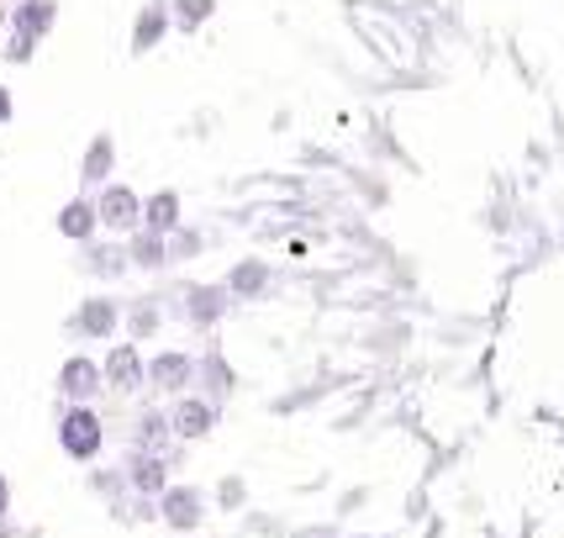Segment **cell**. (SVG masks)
I'll return each mask as SVG.
<instances>
[{
    "label": "cell",
    "mask_w": 564,
    "mask_h": 538,
    "mask_svg": "<svg viewBox=\"0 0 564 538\" xmlns=\"http://www.w3.org/2000/svg\"><path fill=\"white\" fill-rule=\"evenodd\" d=\"M53 433H58V449L69 454L74 465H96L106 454V417L96 407H85V401H64Z\"/></svg>",
    "instance_id": "1"
},
{
    "label": "cell",
    "mask_w": 564,
    "mask_h": 538,
    "mask_svg": "<svg viewBox=\"0 0 564 538\" xmlns=\"http://www.w3.org/2000/svg\"><path fill=\"white\" fill-rule=\"evenodd\" d=\"M232 312H238V301H232V291L221 280H191V286H180V295H174V318L191 322L196 333H217Z\"/></svg>",
    "instance_id": "2"
},
{
    "label": "cell",
    "mask_w": 564,
    "mask_h": 538,
    "mask_svg": "<svg viewBox=\"0 0 564 538\" xmlns=\"http://www.w3.org/2000/svg\"><path fill=\"white\" fill-rule=\"evenodd\" d=\"M122 318H127V301H117V295H85L79 306L69 312V322H64V333H69L74 343H117V333H122Z\"/></svg>",
    "instance_id": "3"
},
{
    "label": "cell",
    "mask_w": 564,
    "mask_h": 538,
    "mask_svg": "<svg viewBox=\"0 0 564 538\" xmlns=\"http://www.w3.org/2000/svg\"><path fill=\"white\" fill-rule=\"evenodd\" d=\"M58 26V0H17L11 11V37H6V58L11 64H32L37 43Z\"/></svg>",
    "instance_id": "4"
},
{
    "label": "cell",
    "mask_w": 564,
    "mask_h": 538,
    "mask_svg": "<svg viewBox=\"0 0 564 538\" xmlns=\"http://www.w3.org/2000/svg\"><path fill=\"white\" fill-rule=\"evenodd\" d=\"M100 369H106V396H122V401L148 396V354H143V343H132V338L106 343Z\"/></svg>",
    "instance_id": "5"
},
{
    "label": "cell",
    "mask_w": 564,
    "mask_h": 538,
    "mask_svg": "<svg viewBox=\"0 0 564 538\" xmlns=\"http://www.w3.org/2000/svg\"><path fill=\"white\" fill-rule=\"evenodd\" d=\"M196 391V354L191 348H159L148 354V396L174 401V396Z\"/></svg>",
    "instance_id": "6"
},
{
    "label": "cell",
    "mask_w": 564,
    "mask_h": 538,
    "mask_svg": "<svg viewBox=\"0 0 564 538\" xmlns=\"http://www.w3.org/2000/svg\"><path fill=\"white\" fill-rule=\"evenodd\" d=\"M206 513H212V502H206V491L196 481H174L164 496H159V523L170 528V534H200L206 528Z\"/></svg>",
    "instance_id": "7"
},
{
    "label": "cell",
    "mask_w": 564,
    "mask_h": 538,
    "mask_svg": "<svg viewBox=\"0 0 564 538\" xmlns=\"http://www.w3.org/2000/svg\"><path fill=\"white\" fill-rule=\"evenodd\" d=\"M96 206H100V233H106V238H132V233L143 227V196H138L132 185H122V180L100 185Z\"/></svg>",
    "instance_id": "8"
},
{
    "label": "cell",
    "mask_w": 564,
    "mask_h": 538,
    "mask_svg": "<svg viewBox=\"0 0 564 538\" xmlns=\"http://www.w3.org/2000/svg\"><path fill=\"white\" fill-rule=\"evenodd\" d=\"M122 481L132 496H164L174 486V454H148V449H127L122 454Z\"/></svg>",
    "instance_id": "9"
},
{
    "label": "cell",
    "mask_w": 564,
    "mask_h": 538,
    "mask_svg": "<svg viewBox=\"0 0 564 538\" xmlns=\"http://www.w3.org/2000/svg\"><path fill=\"white\" fill-rule=\"evenodd\" d=\"M53 391L64 396V401H85V407H96L100 396H106V369H100L96 354H69L58 375H53Z\"/></svg>",
    "instance_id": "10"
},
{
    "label": "cell",
    "mask_w": 564,
    "mask_h": 538,
    "mask_svg": "<svg viewBox=\"0 0 564 538\" xmlns=\"http://www.w3.org/2000/svg\"><path fill=\"white\" fill-rule=\"evenodd\" d=\"M170 417H174V439L180 443H206L221 422V401H212V396H200V391H185L170 401Z\"/></svg>",
    "instance_id": "11"
},
{
    "label": "cell",
    "mask_w": 564,
    "mask_h": 538,
    "mask_svg": "<svg viewBox=\"0 0 564 538\" xmlns=\"http://www.w3.org/2000/svg\"><path fill=\"white\" fill-rule=\"evenodd\" d=\"M127 449H148V454H174V417L170 401H143L132 422H127Z\"/></svg>",
    "instance_id": "12"
},
{
    "label": "cell",
    "mask_w": 564,
    "mask_h": 538,
    "mask_svg": "<svg viewBox=\"0 0 564 538\" xmlns=\"http://www.w3.org/2000/svg\"><path fill=\"white\" fill-rule=\"evenodd\" d=\"M74 269L90 275V280H122L132 275V259H127V238H90V244L74 248Z\"/></svg>",
    "instance_id": "13"
},
{
    "label": "cell",
    "mask_w": 564,
    "mask_h": 538,
    "mask_svg": "<svg viewBox=\"0 0 564 538\" xmlns=\"http://www.w3.org/2000/svg\"><path fill=\"white\" fill-rule=\"evenodd\" d=\"M174 32V11L170 0H143L138 6V17H132V37H127V49L132 58H148L153 49H164V37Z\"/></svg>",
    "instance_id": "14"
},
{
    "label": "cell",
    "mask_w": 564,
    "mask_h": 538,
    "mask_svg": "<svg viewBox=\"0 0 564 538\" xmlns=\"http://www.w3.org/2000/svg\"><path fill=\"white\" fill-rule=\"evenodd\" d=\"M227 291H232V301L238 306H248V301H264V295L274 291V265L270 259H259V254H243L238 265L227 269V280H221Z\"/></svg>",
    "instance_id": "15"
},
{
    "label": "cell",
    "mask_w": 564,
    "mask_h": 538,
    "mask_svg": "<svg viewBox=\"0 0 564 538\" xmlns=\"http://www.w3.org/2000/svg\"><path fill=\"white\" fill-rule=\"evenodd\" d=\"M53 227H58V238H69L74 248L90 244V238H100V206L90 191H79V196H69L64 206H58V217H53Z\"/></svg>",
    "instance_id": "16"
},
{
    "label": "cell",
    "mask_w": 564,
    "mask_h": 538,
    "mask_svg": "<svg viewBox=\"0 0 564 538\" xmlns=\"http://www.w3.org/2000/svg\"><path fill=\"white\" fill-rule=\"evenodd\" d=\"M117 180V138L111 132H96L85 153H79V191H90L96 196L100 185H111Z\"/></svg>",
    "instance_id": "17"
},
{
    "label": "cell",
    "mask_w": 564,
    "mask_h": 538,
    "mask_svg": "<svg viewBox=\"0 0 564 538\" xmlns=\"http://www.w3.org/2000/svg\"><path fill=\"white\" fill-rule=\"evenodd\" d=\"M164 318H174L164 295H132V301H127V318H122V333L132 343H148L164 333Z\"/></svg>",
    "instance_id": "18"
},
{
    "label": "cell",
    "mask_w": 564,
    "mask_h": 538,
    "mask_svg": "<svg viewBox=\"0 0 564 538\" xmlns=\"http://www.w3.org/2000/svg\"><path fill=\"white\" fill-rule=\"evenodd\" d=\"M143 227H148V233H159V238H170L174 227H185V196H180V191H170V185L148 191V196H143Z\"/></svg>",
    "instance_id": "19"
},
{
    "label": "cell",
    "mask_w": 564,
    "mask_h": 538,
    "mask_svg": "<svg viewBox=\"0 0 564 538\" xmlns=\"http://www.w3.org/2000/svg\"><path fill=\"white\" fill-rule=\"evenodd\" d=\"M127 259H132V275H164V269H174L170 238H159V233H148V227H138V233L127 238Z\"/></svg>",
    "instance_id": "20"
},
{
    "label": "cell",
    "mask_w": 564,
    "mask_h": 538,
    "mask_svg": "<svg viewBox=\"0 0 564 538\" xmlns=\"http://www.w3.org/2000/svg\"><path fill=\"white\" fill-rule=\"evenodd\" d=\"M232 386H238V375H232V365L221 359L217 348L196 354V391H200V396H212V401H227V396H232Z\"/></svg>",
    "instance_id": "21"
},
{
    "label": "cell",
    "mask_w": 564,
    "mask_h": 538,
    "mask_svg": "<svg viewBox=\"0 0 564 538\" xmlns=\"http://www.w3.org/2000/svg\"><path fill=\"white\" fill-rule=\"evenodd\" d=\"M170 11H174V32H200L217 17V0H170Z\"/></svg>",
    "instance_id": "22"
},
{
    "label": "cell",
    "mask_w": 564,
    "mask_h": 538,
    "mask_svg": "<svg viewBox=\"0 0 564 538\" xmlns=\"http://www.w3.org/2000/svg\"><path fill=\"white\" fill-rule=\"evenodd\" d=\"M206 244H212V238H206L200 227H191V222H185V227H174V233H170L174 265H185V259H200V254H206Z\"/></svg>",
    "instance_id": "23"
},
{
    "label": "cell",
    "mask_w": 564,
    "mask_h": 538,
    "mask_svg": "<svg viewBox=\"0 0 564 538\" xmlns=\"http://www.w3.org/2000/svg\"><path fill=\"white\" fill-rule=\"evenodd\" d=\"M243 502H248L243 475H221V486H217V507H227V513H238Z\"/></svg>",
    "instance_id": "24"
},
{
    "label": "cell",
    "mask_w": 564,
    "mask_h": 538,
    "mask_svg": "<svg viewBox=\"0 0 564 538\" xmlns=\"http://www.w3.org/2000/svg\"><path fill=\"white\" fill-rule=\"evenodd\" d=\"M17 117V96H11V85H0V127H11Z\"/></svg>",
    "instance_id": "25"
},
{
    "label": "cell",
    "mask_w": 564,
    "mask_h": 538,
    "mask_svg": "<svg viewBox=\"0 0 564 538\" xmlns=\"http://www.w3.org/2000/svg\"><path fill=\"white\" fill-rule=\"evenodd\" d=\"M6 517H11V481L0 475V523H6Z\"/></svg>",
    "instance_id": "26"
}]
</instances>
